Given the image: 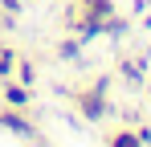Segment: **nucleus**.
I'll use <instances>...</instances> for the list:
<instances>
[{
    "mask_svg": "<svg viewBox=\"0 0 151 147\" xmlns=\"http://www.w3.org/2000/svg\"><path fill=\"white\" fill-rule=\"evenodd\" d=\"M0 4H4V8H8V12H17V0H0Z\"/></svg>",
    "mask_w": 151,
    "mask_h": 147,
    "instance_id": "20e7f679",
    "label": "nucleus"
},
{
    "mask_svg": "<svg viewBox=\"0 0 151 147\" xmlns=\"http://www.w3.org/2000/svg\"><path fill=\"white\" fill-rule=\"evenodd\" d=\"M4 98H8L12 106H25V102H29V90H25V86H8V90H4Z\"/></svg>",
    "mask_w": 151,
    "mask_h": 147,
    "instance_id": "f03ea898",
    "label": "nucleus"
},
{
    "mask_svg": "<svg viewBox=\"0 0 151 147\" xmlns=\"http://www.w3.org/2000/svg\"><path fill=\"white\" fill-rule=\"evenodd\" d=\"M82 106H86V115H90V119H98V115H102V98H98V94H90Z\"/></svg>",
    "mask_w": 151,
    "mask_h": 147,
    "instance_id": "7ed1b4c3",
    "label": "nucleus"
},
{
    "mask_svg": "<svg viewBox=\"0 0 151 147\" xmlns=\"http://www.w3.org/2000/svg\"><path fill=\"white\" fill-rule=\"evenodd\" d=\"M0 127H8V131H17V135H25V139H37L33 127H29L25 119H17V115H0Z\"/></svg>",
    "mask_w": 151,
    "mask_h": 147,
    "instance_id": "f257e3e1",
    "label": "nucleus"
}]
</instances>
